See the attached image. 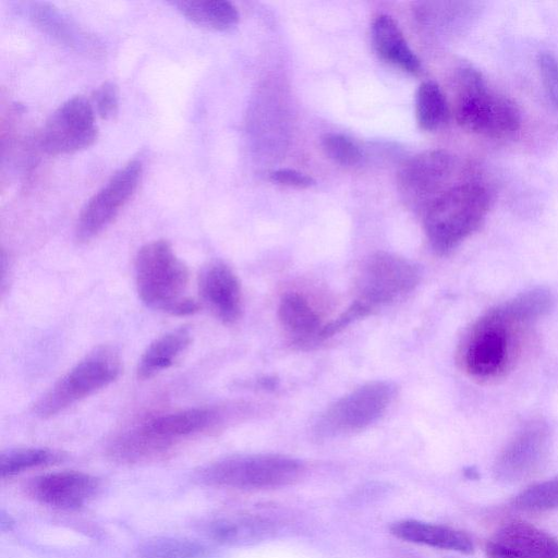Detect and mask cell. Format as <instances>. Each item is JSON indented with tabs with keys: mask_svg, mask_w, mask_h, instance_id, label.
I'll return each mask as SVG.
<instances>
[{
	"mask_svg": "<svg viewBox=\"0 0 558 558\" xmlns=\"http://www.w3.org/2000/svg\"><path fill=\"white\" fill-rule=\"evenodd\" d=\"M530 325L508 302L488 310L471 326L463 340L460 355L466 374L481 381L505 376L520 355Z\"/></svg>",
	"mask_w": 558,
	"mask_h": 558,
	"instance_id": "cell-1",
	"label": "cell"
},
{
	"mask_svg": "<svg viewBox=\"0 0 558 558\" xmlns=\"http://www.w3.org/2000/svg\"><path fill=\"white\" fill-rule=\"evenodd\" d=\"M135 280L141 300L174 316L193 315L199 304L185 295L189 270L166 240L143 245L135 257Z\"/></svg>",
	"mask_w": 558,
	"mask_h": 558,
	"instance_id": "cell-2",
	"label": "cell"
},
{
	"mask_svg": "<svg viewBox=\"0 0 558 558\" xmlns=\"http://www.w3.org/2000/svg\"><path fill=\"white\" fill-rule=\"evenodd\" d=\"M490 207L487 189L477 182H460L439 195L424 210V229L438 254H447L474 233Z\"/></svg>",
	"mask_w": 558,
	"mask_h": 558,
	"instance_id": "cell-3",
	"label": "cell"
},
{
	"mask_svg": "<svg viewBox=\"0 0 558 558\" xmlns=\"http://www.w3.org/2000/svg\"><path fill=\"white\" fill-rule=\"evenodd\" d=\"M454 116L464 130L490 138L513 135L522 122L515 102L489 88L482 73L470 65L457 73Z\"/></svg>",
	"mask_w": 558,
	"mask_h": 558,
	"instance_id": "cell-4",
	"label": "cell"
},
{
	"mask_svg": "<svg viewBox=\"0 0 558 558\" xmlns=\"http://www.w3.org/2000/svg\"><path fill=\"white\" fill-rule=\"evenodd\" d=\"M301 461L271 453L227 457L195 473L207 486L243 490L280 488L296 483L304 474Z\"/></svg>",
	"mask_w": 558,
	"mask_h": 558,
	"instance_id": "cell-5",
	"label": "cell"
},
{
	"mask_svg": "<svg viewBox=\"0 0 558 558\" xmlns=\"http://www.w3.org/2000/svg\"><path fill=\"white\" fill-rule=\"evenodd\" d=\"M121 373L116 349L102 345L85 355L65 373L35 404V413L51 417L82 399L113 383Z\"/></svg>",
	"mask_w": 558,
	"mask_h": 558,
	"instance_id": "cell-6",
	"label": "cell"
},
{
	"mask_svg": "<svg viewBox=\"0 0 558 558\" xmlns=\"http://www.w3.org/2000/svg\"><path fill=\"white\" fill-rule=\"evenodd\" d=\"M396 388L388 381L365 384L331 404L316 424L319 437L360 432L375 423L391 403Z\"/></svg>",
	"mask_w": 558,
	"mask_h": 558,
	"instance_id": "cell-7",
	"label": "cell"
},
{
	"mask_svg": "<svg viewBox=\"0 0 558 558\" xmlns=\"http://www.w3.org/2000/svg\"><path fill=\"white\" fill-rule=\"evenodd\" d=\"M418 268L396 254L379 252L372 255L359 275L357 298L371 313L411 292L420 282Z\"/></svg>",
	"mask_w": 558,
	"mask_h": 558,
	"instance_id": "cell-8",
	"label": "cell"
},
{
	"mask_svg": "<svg viewBox=\"0 0 558 558\" xmlns=\"http://www.w3.org/2000/svg\"><path fill=\"white\" fill-rule=\"evenodd\" d=\"M456 158L445 150H427L410 158L401 167L398 183L407 202L423 211L444 192L460 182H452Z\"/></svg>",
	"mask_w": 558,
	"mask_h": 558,
	"instance_id": "cell-9",
	"label": "cell"
},
{
	"mask_svg": "<svg viewBox=\"0 0 558 558\" xmlns=\"http://www.w3.org/2000/svg\"><path fill=\"white\" fill-rule=\"evenodd\" d=\"M142 170L141 161L128 162L88 199L76 225L78 242L90 241L113 221L137 189Z\"/></svg>",
	"mask_w": 558,
	"mask_h": 558,
	"instance_id": "cell-10",
	"label": "cell"
},
{
	"mask_svg": "<svg viewBox=\"0 0 558 558\" xmlns=\"http://www.w3.org/2000/svg\"><path fill=\"white\" fill-rule=\"evenodd\" d=\"M97 132L90 102L75 96L60 105L46 121L40 144L50 155L72 154L89 147L96 141Z\"/></svg>",
	"mask_w": 558,
	"mask_h": 558,
	"instance_id": "cell-11",
	"label": "cell"
},
{
	"mask_svg": "<svg viewBox=\"0 0 558 558\" xmlns=\"http://www.w3.org/2000/svg\"><path fill=\"white\" fill-rule=\"evenodd\" d=\"M550 448L548 425L534 420L523 425L507 442L494 463L495 477L505 483L524 481L538 472Z\"/></svg>",
	"mask_w": 558,
	"mask_h": 558,
	"instance_id": "cell-12",
	"label": "cell"
},
{
	"mask_svg": "<svg viewBox=\"0 0 558 558\" xmlns=\"http://www.w3.org/2000/svg\"><path fill=\"white\" fill-rule=\"evenodd\" d=\"M217 417L211 409L191 408L150 415L132 429L163 457L177 441L206 430Z\"/></svg>",
	"mask_w": 558,
	"mask_h": 558,
	"instance_id": "cell-13",
	"label": "cell"
},
{
	"mask_svg": "<svg viewBox=\"0 0 558 558\" xmlns=\"http://www.w3.org/2000/svg\"><path fill=\"white\" fill-rule=\"evenodd\" d=\"M27 493L38 502L61 509H80L96 497L100 481L81 471H59L33 478Z\"/></svg>",
	"mask_w": 558,
	"mask_h": 558,
	"instance_id": "cell-14",
	"label": "cell"
},
{
	"mask_svg": "<svg viewBox=\"0 0 558 558\" xmlns=\"http://www.w3.org/2000/svg\"><path fill=\"white\" fill-rule=\"evenodd\" d=\"M489 558H558V538L524 521L499 527L485 547Z\"/></svg>",
	"mask_w": 558,
	"mask_h": 558,
	"instance_id": "cell-15",
	"label": "cell"
},
{
	"mask_svg": "<svg viewBox=\"0 0 558 558\" xmlns=\"http://www.w3.org/2000/svg\"><path fill=\"white\" fill-rule=\"evenodd\" d=\"M199 530L220 545L240 547L271 538L278 531V523L263 513L236 512L204 520Z\"/></svg>",
	"mask_w": 558,
	"mask_h": 558,
	"instance_id": "cell-16",
	"label": "cell"
},
{
	"mask_svg": "<svg viewBox=\"0 0 558 558\" xmlns=\"http://www.w3.org/2000/svg\"><path fill=\"white\" fill-rule=\"evenodd\" d=\"M199 295L204 304L223 324L239 320L242 313L241 284L233 270L222 262L204 267L198 277Z\"/></svg>",
	"mask_w": 558,
	"mask_h": 558,
	"instance_id": "cell-17",
	"label": "cell"
},
{
	"mask_svg": "<svg viewBox=\"0 0 558 558\" xmlns=\"http://www.w3.org/2000/svg\"><path fill=\"white\" fill-rule=\"evenodd\" d=\"M390 533L404 542L437 549L461 554H470L474 550V544L469 534L442 524L413 519L399 520L390 525Z\"/></svg>",
	"mask_w": 558,
	"mask_h": 558,
	"instance_id": "cell-18",
	"label": "cell"
},
{
	"mask_svg": "<svg viewBox=\"0 0 558 558\" xmlns=\"http://www.w3.org/2000/svg\"><path fill=\"white\" fill-rule=\"evenodd\" d=\"M372 43L378 57L404 72L416 74L421 62L409 47L396 21L386 14L376 16L372 24Z\"/></svg>",
	"mask_w": 558,
	"mask_h": 558,
	"instance_id": "cell-19",
	"label": "cell"
},
{
	"mask_svg": "<svg viewBox=\"0 0 558 558\" xmlns=\"http://www.w3.org/2000/svg\"><path fill=\"white\" fill-rule=\"evenodd\" d=\"M31 19L43 32L73 49L88 53L100 51V47L92 36L50 4L33 3Z\"/></svg>",
	"mask_w": 558,
	"mask_h": 558,
	"instance_id": "cell-20",
	"label": "cell"
},
{
	"mask_svg": "<svg viewBox=\"0 0 558 558\" xmlns=\"http://www.w3.org/2000/svg\"><path fill=\"white\" fill-rule=\"evenodd\" d=\"M190 342L191 332L185 327L168 331L156 338L138 361L137 378L142 380L149 379L169 368L187 349Z\"/></svg>",
	"mask_w": 558,
	"mask_h": 558,
	"instance_id": "cell-21",
	"label": "cell"
},
{
	"mask_svg": "<svg viewBox=\"0 0 558 558\" xmlns=\"http://www.w3.org/2000/svg\"><path fill=\"white\" fill-rule=\"evenodd\" d=\"M278 317L284 329L301 339L319 338L323 325L317 312L301 294L291 292L282 296Z\"/></svg>",
	"mask_w": 558,
	"mask_h": 558,
	"instance_id": "cell-22",
	"label": "cell"
},
{
	"mask_svg": "<svg viewBox=\"0 0 558 558\" xmlns=\"http://www.w3.org/2000/svg\"><path fill=\"white\" fill-rule=\"evenodd\" d=\"M178 10L191 22L216 31H226L239 22V12L226 0L175 1Z\"/></svg>",
	"mask_w": 558,
	"mask_h": 558,
	"instance_id": "cell-23",
	"label": "cell"
},
{
	"mask_svg": "<svg viewBox=\"0 0 558 558\" xmlns=\"http://www.w3.org/2000/svg\"><path fill=\"white\" fill-rule=\"evenodd\" d=\"M214 550L207 544L173 536H156L142 542L136 558H213Z\"/></svg>",
	"mask_w": 558,
	"mask_h": 558,
	"instance_id": "cell-24",
	"label": "cell"
},
{
	"mask_svg": "<svg viewBox=\"0 0 558 558\" xmlns=\"http://www.w3.org/2000/svg\"><path fill=\"white\" fill-rule=\"evenodd\" d=\"M449 105L442 90L433 81L423 82L415 99V116L422 130L432 132L442 128L449 119Z\"/></svg>",
	"mask_w": 558,
	"mask_h": 558,
	"instance_id": "cell-25",
	"label": "cell"
},
{
	"mask_svg": "<svg viewBox=\"0 0 558 558\" xmlns=\"http://www.w3.org/2000/svg\"><path fill=\"white\" fill-rule=\"evenodd\" d=\"M60 460H62V454L48 448L21 447L9 449L0 456V475L2 478H9Z\"/></svg>",
	"mask_w": 558,
	"mask_h": 558,
	"instance_id": "cell-26",
	"label": "cell"
},
{
	"mask_svg": "<svg viewBox=\"0 0 558 558\" xmlns=\"http://www.w3.org/2000/svg\"><path fill=\"white\" fill-rule=\"evenodd\" d=\"M513 507L523 511L543 512L558 508V475L529 486L519 493Z\"/></svg>",
	"mask_w": 558,
	"mask_h": 558,
	"instance_id": "cell-27",
	"label": "cell"
},
{
	"mask_svg": "<svg viewBox=\"0 0 558 558\" xmlns=\"http://www.w3.org/2000/svg\"><path fill=\"white\" fill-rule=\"evenodd\" d=\"M322 146L328 158L341 166H355L362 159L360 147L343 134H326L322 140Z\"/></svg>",
	"mask_w": 558,
	"mask_h": 558,
	"instance_id": "cell-28",
	"label": "cell"
},
{
	"mask_svg": "<svg viewBox=\"0 0 558 558\" xmlns=\"http://www.w3.org/2000/svg\"><path fill=\"white\" fill-rule=\"evenodd\" d=\"M536 62L544 90L558 109V59L551 52L543 51L538 53Z\"/></svg>",
	"mask_w": 558,
	"mask_h": 558,
	"instance_id": "cell-29",
	"label": "cell"
},
{
	"mask_svg": "<svg viewBox=\"0 0 558 558\" xmlns=\"http://www.w3.org/2000/svg\"><path fill=\"white\" fill-rule=\"evenodd\" d=\"M94 102L98 114L102 119H110L118 112L119 97L117 86L107 82L94 93Z\"/></svg>",
	"mask_w": 558,
	"mask_h": 558,
	"instance_id": "cell-30",
	"label": "cell"
},
{
	"mask_svg": "<svg viewBox=\"0 0 558 558\" xmlns=\"http://www.w3.org/2000/svg\"><path fill=\"white\" fill-rule=\"evenodd\" d=\"M270 180L280 185L296 189H306L314 184L310 175L294 169L275 170L270 173Z\"/></svg>",
	"mask_w": 558,
	"mask_h": 558,
	"instance_id": "cell-31",
	"label": "cell"
}]
</instances>
